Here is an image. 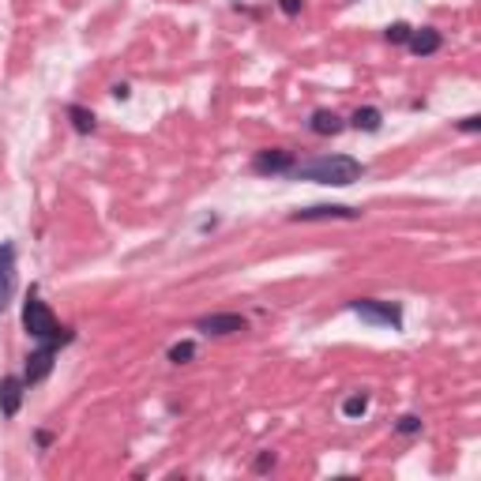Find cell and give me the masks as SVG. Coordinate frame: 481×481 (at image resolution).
<instances>
[{
	"mask_svg": "<svg viewBox=\"0 0 481 481\" xmlns=\"http://www.w3.org/2000/svg\"><path fill=\"white\" fill-rule=\"evenodd\" d=\"M271 466H275V455H271V451H264V455L256 458V470H259V474H264V470H271Z\"/></svg>",
	"mask_w": 481,
	"mask_h": 481,
	"instance_id": "cell-19",
	"label": "cell"
},
{
	"mask_svg": "<svg viewBox=\"0 0 481 481\" xmlns=\"http://www.w3.org/2000/svg\"><path fill=\"white\" fill-rule=\"evenodd\" d=\"M410 38V27L406 23H391L387 27V41H395V46H399V41H406Z\"/></svg>",
	"mask_w": 481,
	"mask_h": 481,
	"instance_id": "cell-17",
	"label": "cell"
},
{
	"mask_svg": "<svg viewBox=\"0 0 481 481\" xmlns=\"http://www.w3.org/2000/svg\"><path fill=\"white\" fill-rule=\"evenodd\" d=\"M53 357H57V346H49V342H41L34 354L27 357V373H23V384H41L49 373H53Z\"/></svg>",
	"mask_w": 481,
	"mask_h": 481,
	"instance_id": "cell-7",
	"label": "cell"
},
{
	"mask_svg": "<svg viewBox=\"0 0 481 481\" xmlns=\"http://www.w3.org/2000/svg\"><path fill=\"white\" fill-rule=\"evenodd\" d=\"M68 117H72V128H75V132H94V113H91V109H83V105H72L68 109Z\"/></svg>",
	"mask_w": 481,
	"mask_h": 481,
	"instance_id": "cell-13",
	"label": "cell"
},
{
	"mask_svg": "<svg viewBox=\"0 0 481 481\" xmlns=\"http://www.w3.org/2000/svg\"><path fill=\"white\" fill-rule=\"evenodd\" d=\"M23 391H27L23 376H4L0 380V413H4V418H15L19 413V406H23Z\"/></svg>",
	"mask_w": 481,
	"mask_h": 481,
	"instance_id": "cell-9",
	"label": "cell"
},
{
	"mask_svg": "<svg viewBox=\"0 0 481 481\" xmlns=\"http://www.w3.org/2000/svg\"><path fill=\"white\" fill-rule=\"evenodd\" d=\"M23 327H27V335L30 338H38V342H46V338L57 331V316H53V309L46 301H38V297H30L23 304Z\"/></svg>",
	"mask_w": 481,
	"mask_h": 481,
	"instance_id": "cell-3",
	"label": "cell"
},
{
	"mask_svg": "<svg viewBox=\"0 0 481 481\" xmlns=\"http://www.w3.org/2000/svg\"><path fill=\"white\" fill-rule=\"evenodd\" d=\"M192 357H195V346H192V342L169 346V361H173V365H184V361H192Z\"/></svg>",
	"mask_w": 481,
	"mask_h": 481,
	"instance_id": "cell-15",
	"label": "cell"
},
{
	"mask_svg": "<svg viewBox=\"0 0 481 481\" xmlns=\"http://www.w3.org/2000/svg\"><path fill=\"white\" fill-rule=\"evenodd\" d=\"M203 335H237V331H248V320L245 316H237V312H211V316H203L200 323Z\"/></svg>",
	"mask_w": 481,
	"mask_h": 481,
	"instance_id": "cell-6",
	"label": "cell"
},
{
	"mask_svg": "<svg viewBox=\"0 0 481 481\" xmlns=\"http://www.w3.org/2000/svg\"><path fill=\"white\" fill-rule=\"evenodd\" d=\"M406 46H410V53H418V57H432V53L444 46V38H440V30L421 27V30H410Z\"/></svg>",
	"mask_w": 481,
	"mask_h": 481,
	"instance_id": "cell-10",
	"label": "cell"
},
{
	"mask_svg": "<svg viewBox=\"0 0 481 481\" xmlns=\"http://www.w3.org/2000/svg\"><path fill=\"white\" fill-rule=\"evenodd\" d=\"M361 166L357 158L349 155H320V158H304V162H293L286 177L293 181H316V184H335V188H346V184L361 181Z\"/></svg>",
	"mask_w": 481,
	"mask_h": 481,
	"instance_id": "cell-1",
	"label": "cell"
},
{
	"mask_svg": "<svg viewBox=\"0 0 481 481\" xmlns=\"http://www.w3.org/2000/svg\"><path fill=\"white\" fill-rule=\"evenodd\" d=\"M290 166H293V155L290 150H282V147H271V150H259V155L252 158V169L256 173H271V177H275V173H290Z\"/></svg>",
	"mask_w": 481,
	"mask_h": 481,
	"instance_id": "cell-8",
	"label": "cell"
},
{
	"mask_svg": "<svg viewBox=\"0 0 481 481\" xmlns=\"http://www.w3.org/2000/svg\"><path fill=\"white\" fill-rule=\"evenodd\" d=\"M380 124H384V117H380L376 105H365V109H357V113H354V128H357V132H376Z\"/></svg>",
	"mask_w": 481,
	"mask_h": 481,
	"instance_id": "cell-12",
	"label": "cell"
},
{
	"mask_svg": "<svg viewBox=\"0 0 481 481\" xmlns=\"http://www.w3.org/2000/svg\"><path fill=\"white\" fill-rule=\"evenodd\" d=\"M12 297H15V245L4 240L0 245V312L12 304Z\"/></svg>",
	"mask_w": 481,
	"mask_h": 481,
	"instance_id": "cell-4",
	"label": "cell"
},
{
	"mask_svg": "<svg viewBox=\"0 0 481 481\" xmlns=\"http://www.w3.org/2000/svg\"><path fill=\"white\" fill-rule=\"evenodd\" d=\"M327 218H342V222H354V218H361V211H354V207H335V203H320V207H304V211H293L290 222H327Z\"/></svg>",
	"mask_w": 481,
	"mask_h": 481,
	"instance_id": "cell-5",
	"label": "cell"
},
{
	"mask_svg": "<svg viewBox=\"0 0 481 481\" xmlns=\"http://www.w3.org/2000/svg\"><path fill=\"white\" fill-rule=\"evenodd\" d=\"M349 312L361 316L365 323H376V327H391V331H399L402 327V309L395 301H376V297H357L349 301Z\"/></svg>",
	"mask_w": 481,
	"mask_h": 481,
	"instance_id": "cell-2",
	"label": "cell"
},
{
	"mask_svg": "<svg viewBox=\"0 0 481 481\" xmlns=\"http://www.w3.org/2000/svg\"><path fill=\"white\" fill-rule=\"evenodd\" d=\"M301 4H304V0H278V8L286 15H301Z\"/></svg>",
	"mask_w": 481,
	"mask_h": 481,
	"instance_id": "cell-18",
	"label": "cell"
},
{
	"mask_svg": "<svg viewBox=\"0 0 481 481\" xmlns=\"http://www.w3.org/2000/svg\"><path fill=\"white\" fill-rule=\"evenodd\" d=\"M309 128H312L316 136H338V132L346 128V120L338 117L335 109H316L312 120H309Z\"/></svg>",
	"mask_w": 481,
	"mask_h": 481,
	"instance_id": "cell-11",
	"label": "cell"
},
{
	"mask_svg": "<svg viewBox=\"0 0 481 481\" xmlns=\"http://www.w3.org/2000/svg\"><path fill=\"white\" fill-rule=\"evenodd\" d=\"M365 410H368V395H349V399L342 402V413H346V418H361Z\"/></svg>",
	"mask_w": 481,
	"mask_h": 481,
	"instance_id": "cell-14",
	"label": "cell"
},
{
	"mask_svg": "<svg viewBox=\"0 0 481 481\" xmlns=\"http://www.w3.org/2000/svg\"><path fill=\"white\" fill-rule=\"evenodd\" d=\"M458 128H463V132H481V117H466Z\"/></svg>",
	"mask_w": 481,
	"mask_h": 481,
	"instance_id": "cell-20",
	"label": "cell"
},
{
	"mask_svg": "<svg viewBox=\"0 0 481 481\" xmlns=\"http://www.w3.org/2000/svg\"><path fill=\"white\" fill-rule=\"evenodd\" d=\"M395 429H399L402 436H413V432H421V418H413V413H406V418H399Z\"/></svg>",
	"mask_w": 481,
	"mask_h": 481,
	"instance_id": "cell-16",
	"label": "cell"
},
{
	"mask_svg": "<svg viewBox=\"0 0 481 481\" xmlns=\"http://www.w3.org/2000/svg\"><path fill=\"white\" fill-rule=\"evenodd\" d=\"M128 94H132V91H128V83H117L113 86V98H128Z\"/></svg>",
	"mask_w": 481,
	"mask_h": 481,
	"instance_id": "cell-21",
	"label": "cell"
}]
</instances>
